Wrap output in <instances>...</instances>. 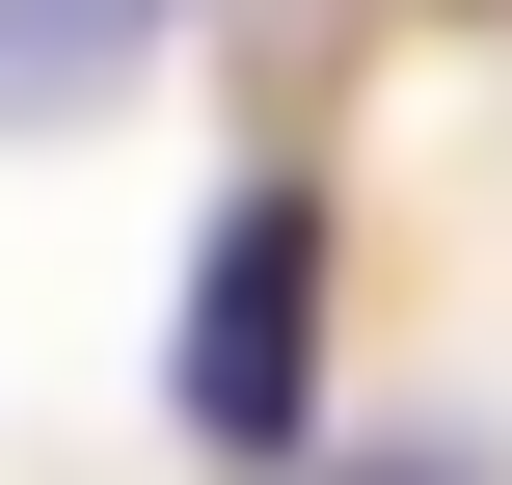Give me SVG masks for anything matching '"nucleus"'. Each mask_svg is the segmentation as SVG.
I'll return each instance as SVG.
<instances>
[{"label": "nucleus", "mask_w": 512, "mask_h": 485, "mask_svg": "<svg viewBox=\"0 0 512 485\" xmlns=\"http://www.w3.org/2000/svg\"><path fill=\"white\" fill-rule=\"evenodd\" d=\"M378 485H432V459H378Z\"/></svg>", "instance_id": "3"}, {"label": "nucleus", "mask_w": 512, "mask_h": 485, "mask_svg": "<svg viewBox=\"0 0 512 485\" xmlns=\"http://www.w3.org/2000/svg\"><path fill=\"white\" fill-rule=\"evenodd\" d=\"M135 27H162V0H0V108H108Z\"/></svg>", "instance_id": "2"}, {"label": "nucleus", "mask_w": 512, "mask_h": 485, "mask_svg": "<svg viewBox=\"0 0 512 485\" xmlns=\"http://www.w3.org/2000/svg\"><path fill=\"white\" fill-rule=\"evenodd\" d=\"M162 405H189L216 459H297V405H324V189H243V216L189 243V324H162Z\"/></svg>", "instance_id": "1"}]
</instances>
